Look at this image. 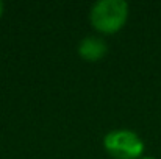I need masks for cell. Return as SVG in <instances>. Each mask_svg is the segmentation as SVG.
<instances>
[{
  "label": "cell",
  "mask_w": 161,
  "mask_h": 159,
  "mask_svg": "<svg viewBox=\"0 0 161 159\" xmlns=\"http://www.w3.org/2000/svg\"><path fill=\"white\" fill-rule=\"evenodd\" d=\"M144 159H153V158H144Z\"/></svg>",
  "instance_id": "5"
},
{
  "label": "cell",
  "mask_w": 161,
  "mask_h": 159,
  "mask_svg": "<svg viewBox=\"0 0 161 159\" xmlns=\"http://www.w3.org/2000/svg\"><path fill=\"white\" fill-rule=\"evenodd\" d=\"M108 50L107 42L99 36H86L78 44V53L86 61H99Z\"/></svg>",
  "instance_id": "3"
},
{
  "label": "cell",
  "mask_w": 161,
  "mask_h": 159,
  "mask_svg": "<svg viewBox=\"0 0 161 159\" xmlns=\"http://www.w3.org/2000/svg\"><path fill=\"white\" fill-rule=\"evenodd\" d=\"M128 17V5L124 0H99L92 5L89 19L96 30L114 33L124 27Z\"/></svg>",
  "instance_id": "1"
},
{
  "label": "cell",
  "mask_w": 161,
  "mask_h": 159,
  "mask_svg": "<svg viewBox=\"0 0 161 159\" xmlns=\"http://www.w3.org/2000/svg\"><path fill=\"white\" fill-rule=\"evenodd\" d=\"M103 145L114 159H138L144 151V142L131 130H113L109 131Z\"/></svg>",
  "instance_id": "2"
},
{
  "label": "cell",
  "mask_w": 161,
  "mask_h": 159,
  "mask_svg": "<svg viewBox=\"0 0 161 159\" xmlns=\"http://www.w3.org/2000/svg\"><path fill=\"white\" fill-rule=\"evenodd\" d=\"M2 14H3V3L0 2V17H2Z\"/></svg>",
  "instance_id": "4"
}]
</instances>
